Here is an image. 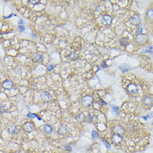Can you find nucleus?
I'll return each instance as SVG.
<instances>
[{"instance_id":"obj_11","label":"nucleus","mask_w":153,"mask_h":153,"mask_svg":"<svg viewBox=\"0 0 153 153\" xmlns=\"http://www.w3.org/2000/svg\"><path fill=\"white\" fill-rule=\"evenodd\" d=\"M124 129L123 127H122L120 125H117L114 127V132H115V134H122L124 132Z\"/></svg>"},{"instance_id":"obj_12","label":"nucleus","mask_w":153,"mask_h":153,"mask_svg":"<svg viewBox=\"0 0 153 153\" xmlns=\"http://www.w3.org/2000/svg\"><path fill=\"white\" fill-rule=\"evenodd\" d=\"M153 101V98L150 96H145L144 97V100H143V102L144 104V105L149 106L151 104H152V102Z\"/></svg>"},{"instance_id":"obj_28","label":"nucleus","mask_w":153,"mask_h":153,"mask_svg":"<svg viewBox=\"0 0 153 153\" xmlns=\"http://www.w3.org/2000/svg\"><path fill=\"white\" fill-rule=\"evenodd\" d=\"M103 142H104V144H105V146H106V147L107 148H110V146H109V144H107V142H105V141H103Z\"/></svg>"},{"instance_id":"obj_1","label":"nucleus","mask_w":153,"mask_h":153,"mask_svg":"<svg viewBox=\"0 0 153 153\" xmlns=\"http://www.w3.org/2000/svg\"><path fill=\"white\" fill-rule=\"evenodd\" d=\"M93 102V99L90 95H86L83 97L82 100V103L86 107L90 106Z\"/></svg>"},{"instance_id":"obj_9","label":"nucleus","mask_w":153,"mask_h":153,"mask_svg":"<svg viewBox=\"0 0 153 153\" xmlns=\"http://www.w3.org/2000/svg\"><path fill=\"white\" fill-rule=\"evenodd\" d=\"M41 97L42 100L45 102H47L50 101V99H51V96H50V94L47 92H43L41 94Z\"/></svg>"},{"instance_id":"obj_2","label":"nucleus","mask_w":153,"mask_h":153,"mask_svg":"<svg viewBox=\"0 0 153 153\" xmlns=\"http://www.w3.org/2000/svg\"><path fill=\"white\" fill-rule=\"evenodd\" d=\"M35 127L33 124H32L30 122H27L26 123H25L23 125V129L25 132H31L32 131L34 130Z\"/></svg>"},{"instance_id":"obj_17","label":"nucleus","mask_w":153,"mask_h":153,"mask_svg":"<svg viewBox=\"0 0 153 153\" xmlns=\"http://www.w3.org/2000/svg\"><path fill=\"white\" fill-rule=\"evenodd\" d=\"M147 15L149 20H153V9H150L148 11Z\"/></svg>"},{"instance_id":"obj_30","label":"nucleus","mask_w":153,"mask_h":153,"mask_svg":"<svg viewBox=\"0 0 153 153\" xmlns=\"http://www.w3.org/2000/svg\"><path fill=\"white\" fill-rule=\"evenodd\" d=\"M101 104L102 105H105L106 103H105V102L103 100H101Z\"/></svg>"},{"instance_id":"obj_23","label":"nucleus","mask_w":153,"mask_h":153,"mask_svg":"<svg viewBox=\"0 0 153 153\" xmlns=\"http://www.w3.org/2000/svg\"><path fill=\"white\" fill-rule=\"evenodd\" d=\"M127 38H122L121 40V45L122 46H125L126 45H127Z\"/></svg>"},{"instance_id":"obj_26","label":"nucleus","mask_w":153,"mask_h":153,"mask_svg":"<svg viewBox=\"0 0 153 153\" xmlns=\"http://www.w3.org/2000/svg\"><path fill=\"white\" fill-rule=\"evenodd\" d=\"M101 66H102V68H107V65H106V63L105 61H104L103 63H102Z\"/></svg>"},{"instance_id":"obj_3","label":"nucleus","mask_w":153,"mask_h":153,"mask_svg":"<svg viewBox=\"0 0 153 153\" xmlns=\"http://www.w3.org/2000/svg\"><path fill=\"white\" fill-rule=\"evenodd\" d=\"M127 90L129 93L132 95H135L137 92V86L134 84H129L127 87Z\"/></svg>"},{"instance_id":"obj_14","label":"nucleus","mask_w":153,"mask_h":153,"mask_svg":"<svg viewBox=\"0 0 153 153\" xmlns=\"http://www.w3.org/2000/svg\"><path fill=\"white\" fill-rule=\"evenodd\" d=\"M8 131L12 134H16L17 132V129L15 125H11L8 127Z\"/></svg>"},{"instance_id":"obj_24","label":"nucleus","mask_w":153,"mask_h":153,"mask_svg":"<svg viewBox=\"0 0 153 153\" xmlns=\"http://www.w3.org/2000/svg\"><path fill=\"white\" fill-rule=\"evenodd\" d=\"M18 28H19V31L20 32H23L25 30V27L24 26H19Z\"/></svg>"},{"instance_id":"obj_5","label":"nucleus","mask_w":153,"mask_h":153,"mask_svg":"<svg viewBox=\"0 0 153 153\" xmlns=\"http://www.w3.org/2000/svg\"><path fill=\"white\" fill-rule=\"evenodd\" d=\"M111 140L112 142H114L115 144H119L121 142L122 137L120 134H115L112 136Z\"/></svg>"},{"instance_id":"obj_22","label":"nucleus","mask_w":153,"mask_h":153,"mask_svg":"<svg viewBox=\"0 0 153 153\" xmlns=\"http://www.w3.org/2000/svg\"><path fill=\"white\" fill-rule=\"evenodd\" d=\"M112 111H113L115 114H116V115H118L119 112V110L118 107H116V106L112 107Z\"/></svg>"},{"instance_id":"obj_8","label":"nucleus","mask_w":153,"mask_h":153,"mask_svg":"<svg viewBox=\"0 0 153 153\" xmlns=\"http://www.w3.org/2000/svg\"><path fill=\"white\" fill-rule=\"evenodd\" d=\"M147 36L143 34H139L137 37V42L138 43H140V44H142V43H145L147 41Z\"/></svg>"},{"instance_id":"obj_15","label":"nucleus","mask_w":153,"mask_h":153,"mask_svg":"<svg viewBox=\"0 0 153 153\" xmlns=\"http://www.w3.org/2000/svg\"><path fill=\"white\" fill-rule=\"evenodd\" d=\"M85 119H86V116H85V115H84V114H79V115L77 116V117H76L77 121L79 122H80V123L83 122L84 121H85Z\"/></svg>"},{"instance_id":"obj_6","label":"nucleus","mask_w":153,"mask_h":153,"mask_svg":"<svg viewBox=\"0 0 153 153\" xmlns=\"http://www.w3.org/2000/svg\"><path fill=\"white\" fill-rule=\"evenodd\" d=\"M102 24L105 25V26H107L109 25L112 22V18L110 16H109L108 15H104L102 18Z\"/></svg>"},{"instance_id":"obj_25","label":"nucleus","mask_w":153,"mask_h":153,"mask_svg":"<svg viewBox=\"0 0 153 153\" xmlns=\"http://www.w3.org/2000/svg\"><path fill=\"white\" fill-rule=\"evenodd\" d=\"M53 65H50L47 68V71H52V70H53Z\"/></svg>"},{"instance_id":"obj_27","label":"nucleus","mask_w":153,"mask_h":153,"mask_svg":"<svg viewBox=\"0 0 153 153\" xmlns=\"http://www.w3.org/2000/svg\"><path fill=\"white\" fill-rule=\"evenodd\" d=\"M66 150L69 151V152H71L72 149H71V148L70 147V146H68V147H66Z\"/></svg>"},{"instance_id":"obj_20","label":"nucleus","mask_w":153,"mask_h":153,"mask_svg":"<svg viewBox=\"0 0 153 153\" xmlns=\"http://www.w3.org/2000/svg\"><path fill=\"white\" fill-rule=\"evenodd\" d=\"M27 116L28 117H30V118H35V117H37V118L38 119V120H41V119H40L39 116L36 114H32L31 113V112H29V113L27 115Z\"/></svg>"},{"instance_id":"obj_10","label":"nucleus","mask_w":153,"mask_h":153,"mask_svg":"<svg viewBox=\"0 0 153 153\" xmlns=\"http://www.w3.org/2000/svg\"><path fill=\"white\" fill-rule=\"evenodd\" d=\"M68 132V127L65 125H62L60 126L58 130V134H61V135H65V134H66Z\"/></svg>"},{"instance_id":"obj_19","label":"nucleus","mask_w":153,"mask_h":153,"mask_svg":"<svg viewBox=\"0 0 153 153\" xmlns=\"http://www.w3.org/2000/svg\"><path fill=\"white\" fill-rule=\"evenodd\" d=\"M34 58L37 62L41 61L42 60V55L39 53H35L34 55Z\"/></svg>"},{"instance_id":"obj_18","label":"nucleus","mask_w":153,"mask_h":153,"mask_svg":"<svg viewBox=\"0 0 153 153\" xmlns=\"http://www.w3.org/2000/svg\"><path fill=\"white\" fill-rule=\"evenodd\" d=\"M69 57L72 60H76L77 57H78V53L75 51L73 52V53H70L69 55Z\"/></svg>"},{"instance_id":"obj_29","label":"nucleus","mask_w":153,"mask_h":153,"mask_svg":"<svg viewBox=\"0 0 153 153\" xmlns=\"http://www.w3.org/2000/svg\"><path fill=\"white\" fill-rule=\"evenodd\" d=\"M23 23H24V22L23 21V20H20V22H19V24L20 25H22V24H23Z\"/></svg>"},{"instance_id":"obj_4","label":"nucleus","mask_w":153,"mask_h":153,"mask_svg":"<svg viewBox=\"0 0 153 153\" xmlns=\"http://www.w3.org/2000/svg\"><path fill=\"white\" fill-rule=\"evenodd\" d=\"M13 86V82L10 80H6L3 82L2 84V86L5 90H10L11 89H12Z\"/></svg>"},{"instance_id":"obj_21","label":"nucleus","mask_w":153,"mask_h":153,"mask_svg":"<svg viewBox=\"0 0 153 153\" xmlns=\"http://www.w3.org/2000/svg\"><path fill=\"white\" fill-rule=\"evenodd\" d=\"M92 137L94 139H97V138H98V135H97V133L96 131H95V130L92 131Z\"/></svg>"},{"instance_id":"obj_13","label":"nucleus","mask_w":153,"mask_h":153,"mask_svg":"<svg viewBox=\"0 0 153 153\" xmlns=\"http://www.w3.org/2000/svg\"><path fill=\"white\" fill-rule=\"evenodd\" d=\"M43 130L47 134H51L53 132V127H51V125L46 124L43 127Z\"/></svg>"},{"instance_id":"obj_16","label":"nucleus","mask_w":153,"mask_h":153,"mask_svg":"<svg viewBox=\"0 0 153 153\" xmlns=\"http://www.w3.org/2000/svg\"><path fill=\"white\" fill-rule=\"evenodd\" d=\"M120 70L123 72V73H125V72L128 71V70L130 69V68H129L127 65L126 64H124V65H121L120 66Z\"/></svg>"},{"instance_id":"obj_7","label":"nucleus","mask_w":153,"mask_h":153,"mask_svg":"<svg viewBox=\"0 0 153 153\" xmlns=\"http://www.w3.org/2000/svg\"><path fill=\"white\" fill-rule=\"evenodd\" d=\"M141 20L140 17L137 15H134L133 16L131 17L130 22L133 25H138L140 23Z\"/></svg>"}]
</instances>
